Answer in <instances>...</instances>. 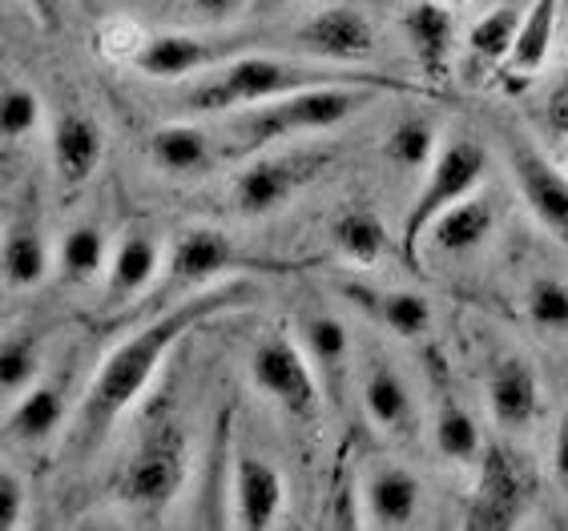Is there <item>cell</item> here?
<instances>
[{"instance_id": "4", "label": "cell", "mask_w": 568, "mask_h": 531, "mask_svg": "<svg viewBox=\"0 0 568 531\" xmlns=\"http://www.w3.org/2000/svg\"><path fill=\"white\" fill-rule=\"evenodd\" d=\"M488 174V153L471 137H452L439 145L436 162L427 165V177L419 185V194L412 197V206L404 214V229H399V254L412 270H419V246L427 242V229L436 226L439 214H448L456 202L476 194Z\"/></svg>"}, {"instance_id": "11", "label": "cell", "mask_w": 568, "mask_h": 531, "mask_svg": "<svg viewBox=\"0 0 568 531\" xmlns=\"http://www.w3.org/2000/svg\"><path fill=\"white\" fill-rule=\"evenodd\" d=\"M242 41H210V37H194V33H165L138 44V53L130 61L150 81H182V76L210 73V69L234 61L230 53Z\"/></svg>"}, {"instance_id": "42", "label": "cell", "mask_w": 568, "mask_h": 531, "mask_svg": "<svg viewBox=\"0 0 568 531\" xmlns=\"http://www.w3.org/2000/svg\"><path fill=\"white\" fill-rule=\"evenodd\" d=\"M560 170H565V174H568V157H565V165H560Z\"/></svg>"}, {"instance_id": "23", "label": "cell", "mask_w": 568, "mask_h": 531, "mask_svg": "<svg viewBox=\"0 0 568 531\" xmlns=\"http://www.w3.org/2000/svg\"><path fill=\"white\" fill-rule=\"evenodd\" d=\"M331 246L355 266H375L392 249V234L372 206H343L331 217Z\"/></svg>"}, {"instance_id": "29", "label": "cell", "mask_w": 568, "mask_h": 531, "mask_svg": "<svg viewBox=\"0 0 568 531\" xmlns=\"http://www.w3.org/2000/svg\"><path fill=\"white\" fill-rule=\"evenodd\" d=\"M520 17H525V12L513 9V4L484 12L480 21L471 24L468 53L476 57L480 65H500V61H508V53H513V44H516V29H520Z\"/></svg>"}, {"instance_id": "5", "label": "cell", "mask_w": 568, "mask_h": 531, "mask_svg": "<svg viewBox=\"0 0 568 531\" xmlns=\"http://www.w3.org/2000/svg\"><path fill=\"white\" fill-rule=\"evenodd\" d=\"M186 476H190L186 435L170 423H158L142 439V447L130 456V463L121 467L113 491H118V499L125 508L162 511L174 503L178 491L186 488Z\"/></svg>"}, {"instance_id": "24", "label": "cell", "mask_w": 568, "mask_h": 531, "mask_svg": "<svg viewBox=\"0 0 568 531\" xmlns=\"http://www.w3.org/2000/svg\"><path fill=\"white\" fill-rule=\"evenodd\" d=\"M158 262H162V249L150 234H125L121 246L113 249L110 262V278H105V298L110 303H130L145 286L153 283L158 274Z\"/></svg>"}, {"instance_id": "14", "label": "cell", "mask_w": 568, "mask_h": 531, "mask_svg": "<svg viewBox=\"0 0 568 531\" xmlns=\"http://www.w3.org/2000/svg\"><path fill=\"white\" fill-rule=\"evenodd\" d=\"M404 37L427 81H444L456 57V17L448 0H416L404 9Z\"/></svg>"}, {"instance_id": "19", "label": "cell", "mask_w": 568, "mask_h": 531, "mask_svg": "<svg viewBox=\"0 0 568 531\" xmlns=\"http://www.w3.org/2000/svg\"><path fill=\"white\" fill-rule=\"evenodd\" d=\"M363 315H372L395 338H424L432 330V303L416 290H372V286H343Z\"/></svg>"}, {"instance_id": "37", "label": "cell", "mask_w": 568, "mask_h": 531, "mask_svg": "<svg viewBox=\"0 0 568 531\" xmlns=\"http://www.w3.org/2000/svg\"><path fill=\"white\" fill-rule=\"evenodd\" d=\"M190 9H194L202 21L222 24V21H230V17H239V12L246 9V0H190Z\"/></svg>"}, {"instance_id": "40", "label": "cell", "mask_w": 568, "mask_h": 531, "mask_svg": "<svg viewBox=\"0 0 568 531\" xmlns=\"http://www.w3.org/2000/svg\"><path fill=\"white\" fill-rule=\"evenodd\" d=\"M448 4H452V9H456V4H468V0H448Z\"/></svg>"}, {"instance_id": "15", "label": "cell", "mask_w": 568, "mask_h": 531, "mask_svg": "<svg viewBox=\"0 0 568 531\" xmlns=\"http://www.w3.org/2000/svg\"><path fill=\"white\" fill-rule=\"evenodd\" d=\"M53 170L61 177V185L77 190V185H85L89 177L101 170V157H105V133L101 125L89 113L81 109H65L61 118L53 121Z\"/></svg>"}, {"instance_id": "12", "label": "cell", "mask_w": 568, "mask_h": 531, "mask_svg": "<svg viewBox=\"0 0 568 531\" xmlns=\"http://www.w3.org/2000/svg\"><path fill=\"white\" fill-rule=\"evenodd\" d=\"M295 44L318 61H331V65H355V61H367L375 53V24L359 9L335 4V9H323L298 24Z\"/></svg>"}, {"instance_id": "9", "label": "cell", "mask_w": 568, "mask_h": 531, "mask_svg": "<svg viewBox=\"0 0 568 531\" xmlns=\"http://www.w3.org/2000/svg\"><path fill=\"white\" fill-rule=\"evenodd\" d=\"M528 499H532V476H528L525 459L493 443L484 447L480 476L468 503V528L471 531H508L525 520Z\"/></svg>"}, {"instance_id": "2", "label": "cell", "mask_w": 568, "mask_h": 531, "mask_svg": "<svg viewBox=\"0 0 568 531\" xmlns=\"http://www.w3.org/2000/svg\"><path fill=\"white\" fill-rule=\"evenodd\" d=\"M315 85H383V89H407L404 81L383 73H351L335 65H303L286 57H234L226 65L210 69L182 93V105L190 113H234L263 101H278L286 93Z\"/></svg>"}, {"instance_id": "8", "label": "cell", "mask_w": 568, "mask_h": 531, "mask_svg": "<svg viewBox=\"0 0 568 531\" xmlns=\"http://www.w3.org/2000/svg\"><path fill=\"white\" fill-rule=\"evenodd\" d=\"M331 165V153L298 150V153H271V157H254L234 185H230V206L242 217H271Z\"/></svg>"}, {"instance_id": "1", "label": "cell", "mask_w": 568, "mask_h": 531, "mask_svg": "<svg viewBox=\"0 0 568 531\" xmlns=\"http://www.w3.org/2000/svg\"><path fill=\"white\" fill-rule=\"evenodd\" d=\"M246 303H254V283L242 274V278H226V283H219V286H202L194 298L178 303L174 310H165V315H158L150 326H142L138 335L125 338V343L101 362V370L93 375V382H89V390H85V399L77 407L73 447L93 451V447L113 431V423L130 411V402L150 387L153 370L162 367V358L178 347V338H186L194 326L226 315V310H242Z\"/></svg>"}, {"instance_id": "32", "label": "cell", "mask_w": 568, "mask_h": 531, "mask_svg": "<svg viewBox=\"0 0 568 531\" xmlns=\"http://www.w3.org/2000/svg\"><path fill=\"white\" fill-rule=\"evenodd\" d=\"M37 375H41L37 338L29 335L4 338V350H0V390H4V399H21L24 390H33Z\"/></svg>"}, {"instance_id": "30", "label": "cell", "mask_w": 568, "mask_h": 531, "mask_svg": "<svg viewBox=\"0 0 568 531\" xmlns=\"http://www.w3.org/2000/svg\"><path fill=\"white\" fill-rule=\"evenodd\" d=\"M383 153H387L399 170H427V165L436 162V153H439L436 125H432V121H424V118L395 121L392 133H387V142H383Z\"/></svg>"}, {"instance_id": "25", "label": "cell", "mask_w": 568, "mask_h": 531, "mask_svg": "<svg viewBox=\"0 0 568 531\" xmlns=\"http://www.w3.org/2000/svg\"><path fill=\"white\" fill-rule=\"evenodd\" d=\"M432 431H436V447L452 463H471V459L484 456L480 427L464 411V402L452 395V387L444 382V370L436 379V423H432Z\"/></svg>"}, {"instance_id": "21", "label": "cell", "mask_w": 568, "mask_h": 531, "mask_svg": "<svg viewBox=\"0 0 568 531\" xmlns=\"http://www.w3.org/2000/svg\"><path fill=\"white\" fill-rule=\"evenodd\" d=\"M496 229V206L488 197L468 194L464 202L436 217V226L427 229V246H436L439 254H468V249L484 246Z\"/></svg>"}, {"instance_id": "16", "label": "cell", "mask_w": 568, "mask_h": 531, "mask_svg": "<svg viewBox=\"0 0 568 531\" xmlns=\"http://www.w3.org/2000/svg\"><path fill=\"white\" fill-rule=\"evenodd\" d=\"M363 407L372 415V423L383 427L387 435H395V439H412L416 435V399H412L404 375L387 358H372L367 370H363Z\"/></svg>"}, {"instance_id": "18", "label": "cell", "mask_w": 568, "mask_h": 531, "mask_svg": "<svg viewBox=\"0 0 568 531\" xmlns=\"http://www.w3.org/2000/svg\"><path fill=\"white\" fill-rule=\"evenodd\" d=\"M298 338H303V350L315 367L318 382H323V395L331 402H343V387H347V358H351V338L347 326L335 315H306L298 323Z\"/></svg>"}, {"instance_id": "36", "label": "cell", "mask_w": 568, "mask_h": 531, "mask_svg": "<svg viewBox=\"0 0 568 531\" xmlns=\"http://www.w3.org/2000/svg\"><path fill=\"white\" fill-rule=\"evenodd\" d=\"M545 113H548V125L568 137V65H565V73H560L557 85H552V93H548Z\"/></svg>"}, {"instance_id": "6", "label": "cell", "mask_w": 568, "mask_h": 531, "mask_svg": "<svg viewBox=\"0 0 568 531\" xmlns=\"http://www.w3.org/2000/svg\"><path fill=\"white\" fill-rule=\"evenodd\" d=\"M311 262H278V258H254L239 242H230L222 229L190 226L174 238L170 249V278L174 286H206L214 278H258V274H298Z\"/></svg>"}, {"instance_id": "22", "label": "cell", "mask_w": 568, "mask_h": 531, "mask_svg": "<svg viewBox=\"0 0 568 531\" xmlns=\"http://www.w3.org/2000/svg\"><path fill=\"white\" fill-rule=\"evenodd\" d=\"M69 419V399L57 382H41V387L24 390L21 399L12 402V415L4 419V435L17 443H44L53 439Z\"/></svg>"}, {"instance_id": "39", "label": "cell", "mask_w": 568, "mask_h": 531, "mask_svg": "<svg viewBox=\"0 0 568 531\" xmlns=\"http://www.w3.org/2000/svg\"><path fill=\"white\" fill-rule=\"evenodd\" d=\"M552 467H557L560 483L568 488V411L560 415V427H557V447H552Z\"/></svg>"}, {"instance_id": "34", "label": "cell", "mask_w": 568, "mask_h": 531, "mask_svg": "<svg viewBox=\"0 0 568 531\" xmlns=\"http://www.w3.org/2000/svg\"><path fill=\"white\" fill-rule=\"evenodd\" d=\"M41 125V101L29 85H4V98H0V130H4V142H21Z\"/></svg>"}, {"instance_id": "26", "label": "cell", "mask_w": 568, "mask_h": 531, "mask_svg": "<svg viewBox=\"0 0 568 531\" xmlns=\"http://www.w3.org/2000/svg\"><path fill=\"white\" fill-rule=\"evenodd\" d=\"M0 266H4V283H9L12 290H33V286H41L49 266H53L44 229L33 226V222H17V226L4 234Z\"/></svg>"}, {"instance_id": "33", "label": "cell", "mask_w": 568, "mask_h": 531, "mask_svg": "<svg viewBox=\"0 0 568 531\" xmlns=\"http://www.w3.org/2000/svg\"><path fill=\"white\" fill-rule=\"evenodd\" d=\"M525 310L540 330H568V283L565 278H532L525 294Z\"/></svg>"}, {"instance_id": "3", "label": "cell", "mask_w": 568, "mask_h": 531, "mask_svg": "<svg viewBox=\"0 0 568 531\" xmlns=\"http://www.w3.org/2000/svg\"><path fill=\"white\" fill-rule=\"evenodd\" d=\"M379 93H387V89L383 85H315V89L286 93V98H278V101H263V105L242 109V118H239L242 150L258 153V150H266V145L283 142V137L339 130L351 118H359Z\"/></svg>"}, {"instance_id": "7", "label": "cell", "mask_w": 568, "mask_h": 531, "mask_svg": "<svg viewBox=\"0 0 568 531\" xmlns=\"http://www.w3.org/2000/svg\"><path fill=\"white\" fill-rule=\"evenodd\" d=\"M251 382L263 390L266 399L283 407L286 419L295 423H315L323 382H318L311 358L298 343H291L286 335H266L251 355Z\"/></svg>"}, {"instance_id": "41", "label": "cell", "mask_w": 568, "mask_h": 531, "mask_svg": "<svg viewBox=\"0 0 568 531\" xmlns=\"http://www.w3.org/2000/svg\"><path fill=\"white\" fill-rule=\"evenodd\" d=\"M271 4H295V0H271Z\"/></svg>"}, {"instance_id": "27", "label": "cell", "mask_w": 568, "mask_h": 531, "mask_svg": "<svg viewBox=\"0 0 568 531\" xmlns=\"http://www.w3.org/2000/svg\"><path fill=\"white\" fill-rule=\"evenodd\" d=\"M557 17H560V0H532L520 17V29H516V44L508 53V69L516 76H532L545 69L548 53H552V37H557Z\"/></svg>"}, {"instance_id": "38", "label": "cell", "mask_w": 568, "mask_h": 531, "mask_svg": "<svg viewBox=\"0 0 568 531\" xmlns=\"http://www.w3.org/2000/svg\"><path fill=\"white\" fill-rule=\"evenodd\" d=\"M21 4L33 12L37 24H44L49 33H57V29H61V0H21Z\"/></svg>"}, {"instance_id": "13", "label": "cell", "mask_w": 568, "mask_h": 531, "mask_svg": "<svg viewBox=\"0 0 568 531\" xmlns=\"http://www.w3.org/2000/svg\"><path fill=\"white\" fill-rule=\"evenodd\" d=\"M230 471H234V523L246 531L271 528L286 503V483L278 467L263 456L239 451Z\"/></svg>"}, {"instance_id": "20", "label": "cell", "mask_w": 568, "mask_h": 531, "mask_svg": "<svg viewBox=\"0 0 568 531\" xmlns=\"http://www.w3.org/2000/svg\"><path fill=\"white\" fill-rule=\"evenodd\" d=\"M424 488L407 467H375L367 479V515L375 528H407L416 523Z\"/></svg>"}, {"instance_id": "17", "label": "cell", "mask_w": 568, "mask_h": 531, "mask_svg": "<svg viewBox=\"0 0 568 531\" xmlns=\"http://www.w3.org/2000/svg\"><path fill=\"white\" fill-rule=\"evenodd\" d=\"M488 407L504 431H525L540 411V382L525 358L504 355L488 370Z\"/></svg>"}, {"instance_id": "28", "label": "cell", "mask_w": 568, "mask_h": 531, "mask_svg": "<svg viewBox=\"0 0 568 531\" xmlns=\"http://www.w3.org/2000/svg\"><path fill=\"white\" fill-rule=\"evenodd\" d=\"M150 157L162 174H202L210 165V137L197 125H158L150 133Z\"/></svg>"}, {"instance_id": "31", "label": "cell", "mask_w": 568, "mask_h": 531, "mask_svg": "<svg viewBox=\"0 0 568 531\" xmlns=\"http://www.w3.org/2000/svg\"><path fill=\"white\" fill-rule=\"evenodd\" d=\"M105 246L110 242H105L101 226L81 222V226L65 229V238L57 246V266H61V274H65L69 283H85V278H93L105 266Z\"/></svg>"}, {"instance_id": "35", "label": "cell", "mask_w": 568, "mask_h": 531, "mask_svg": "<svg viewBox=\"0 0 568 531\" xmlns=\"http://www.w3.org/2000/svg\"><path fill=\"white\" fill-rule=\"evenodd\" d=\"M21 508H24V483L17 471H0V528L9 531L21 523Z\"/></svg>"}, {"instance_id": "10", "label": "cell", "mask_w": 568, "mask_h": 531, "mask_svg": "<svg viewBox=\"0 0 568 531\" xmlns=\"http://www.w3.org/2000/svg\"><path fill=\"white\" fill-rule=\"evenodd\" d=\"M504 150H508L513 177L520 185V194H525L528 210L536 214V222L552 229L557 238H568V174L560 165L548 162L528 137H516L513 133L504 142Z\"/></svg>"}]
</instances>
